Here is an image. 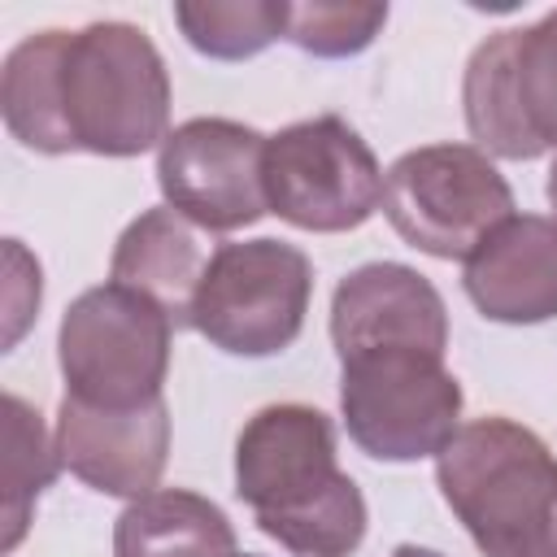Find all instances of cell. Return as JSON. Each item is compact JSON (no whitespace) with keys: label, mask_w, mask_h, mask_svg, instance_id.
Returning <instances> with one entry per match:
<instances>
[{"label":"cell","mask_w":557,"mask_h":557,"mask_svg":"<svg viewBox=\"0 0 557 557\" xmlns=\"http://www.w3.org/2000/svg\"><path fill=\"white\" fill-rule=\"evenodd\" d=\"M331 344L348 361L374 348H422L444 357L448 309L426 274L400 261H366L348 270L331 296Z\"/></svg>","instance_id":"obj_11"},{"label":"cell","mask_w":557,"mask_h":557,"mask_svg":"<svg viewBox=\"0 0 557 557\" xmlns=\"http://www.w3.org/2000/svg\"><path fill=\"white\" fill-rule=\"evenodd\" d=\"M9 422H4V553H13L26 535L30 509L44 496V487L57 479L61 457H57V440H48L44 418L22 400V396H4Z\"/></svg>","instance_id":"obj_18"},{"label":"cell","mask_w":557,"mask_h":557,"mask_svg":"<svg viewBox=\"0 0 557 557\" xmlns=\"http://www.w3.org/2000/svg\"><path fill=\"white\" fill-rule=\"evenodd\" d=\"M65 30H39L26 35L17 48H9L0 70V113L9 135L44 157H65V135L57 117V57H61Z\"/></svg>","instance_id":"obj_16"},{"label":"cell","mask_w":557,"mask_h":557,"mask_svg":"<svg viewBox=\"0 0 557 557\" xmlns=\"http://www.w3.org/2000/svg\"><path fill=\"white\" fill-rule=\"evenodd\" d=\"M383 213L409 248L440 261H466L513 218V191L474 144H426L387 165Z\"/></svg>","instance_id":"obj_6"},{"label":"cell","mask_w":557,"mask_h":557,"mask_svg":"<svg viewBox=\"0 0 557 557\" xmlns=\"http://www.w3.org/2000/svg\"><path fill=\"white\" fill-rule=\"evenodd\" d=\"M209 257L213 252L205 248L196 222H187L170 205H157V209H144L117 235L109 257V278L148 296L178 331V326H191V305L209 270Z\"/></svg>","instance_id":"obj_14"},{"label":"cell","mask_w":557,"mask_h":557,"mask_svg":"<svg viewBox=\"0 0 557 557\" xmlns=\"http://www.w3.org/2000/svg\"><path fill=\"white\" fill-rule=\"evenodd\" d=\"M183 39L209 61H248L287 35V0H183Z\"/></svg>","instance_id":"obj_17"},{"label":"cell","mask_w":557,"mask_h":557,"mask_svg":"<svg viewBox=\"0 0 557 557\" xmlns=\"http://www.w3.org/2000/svg\"><path fill=\"white\" fill-rule=\"evenodd\" d=\"M235 496L296 557H352L366 496L335 461V426L313 405H265L235 440Z\"/></svg>","instance_id":"obj_1"},{"label":"cell","mask_w":557,"mask_h":557,"mask_svg":"<svg viewBox=\"0 0 557 557\" xmlns=\"http://www.w3.org/2000/svg\"><path fill=\"white\" fill-rule=\"evenodd\" d=\"M387 22V4H344V0H305L287 4V44H296L309 57L339 61L357 57L374 44V35Z\"/></svg>","instance_id":"obj_19"},{"label":"cell","mask_w":557,"mask_h":557,"mask_svg":"<svg viewBox=\"0 0 557 557\" xmlns=\"http://www.w3.org/2000/svg\"><path fill=\"white\" fill-rule=\"evenodd\" d=\"M461 287L487 322L535 326L557 318V218L513 213L500 222L466 257Z\"/></svg>","instance_id":"obj_13"},{"label":"cell","mask_w":557,"mask_h":557,"mask_svg":"<svg viewBox=\"0 0 557 557\" xmlns=\"http://www.w3.org/2000/svg\"><path fill=\"white\" fill-rule=\"evenodd\" d=\"M174 322L122 283L87 287L70 300L57 331L65 396L91 409H144L161 400Z\"/></svg>","instance_id":"obj_4"},{"label":"cell","mask_w":557,"mask_h":557,"mask_svg":"<svg viewBox=\"0 0 557 557\" xmlns=\"http://www.w3.org/2000/svg\"><path fill=\"white\" fill-rule=\"evenodd\" d=\"M265 139L235 117H187L157 148V187L200 231H244L270 213Z\"/></svg>","instance_id":"obj_10"},{"label":"cell","mask_w":557,"mask_h":557,"mask_svg":"<svg viewBox=\"0 0 557 557\" xmlns=\"http://www.w3.org/2000/svg\"><path fill=\"white\" fill-rule=\"evenodd\" d=\"M235 527L200 492L157 487L113 522V557H235Z\"/></svg>","instance_id":"obj_15"},{"label":"cell","mask_w":557,"mask_h":557,"mask_svg":"<svg viewBox=\"0 0 557 557\" xmlns=\"http://www.w3.org/2000/svg\"><path fill=\"white\" fill-rule=\"evenodd\" d=\"M435 483L483 557H557V457L513 418H474L435 457Z\"/></svg>","instance_id":"obj_2"},{"label":"cell","mask_w":557,"mask_h":557,"mask_svg":"<svg viewBox=\"0 0 557 557\" xmlns=\"http://www.w3.org/2000/svg\"><path fill=\"white\" fill-rule=\"evenodd\" d=\"M461 383L422 348H374L339 361V418L374 461L440 457L461 431Z\"/></svg>","instance_id":"obj_5"},{"label":"cell","mask_w":557,"mask_h":557,"mask_svg":"<svg viewBox=\"0 0 557 557\" xmlns=\"http://www.w3.org/2000/svg\"><path fill=\"white\" fill-rule=\"evenodd\" d=\"M57 117L70 152L139 157L170 135V70L131 22L65 30L57 57Z\"/></svg>","instance_id":"obj_3"},{"label":"cell","mask_w":557,"mask_h":557,"mask_svg":"<svg viewBox=\"0 0 557 557\" xmlns=\"http://www.w3.org/2000/svg\"><path fill=\"white\" fill-rule=\"evenodd\" d=\"M461 113L479 152L535 161L557 148V9L487 35L461 78Z\"/></svg>","instance_id":"obj_8"},{"label":"cell","mask_w":557,"mask_h":557,"mask_svg":"<svg viewBox=\"0 0 557 557\" xmlns=\"http://www.w3.org/2000/svg\"><path fill=\"white\" fill-rule=\"evenodd\" d=\"M313 300V265L287 239L222 244L191 305L200 331L226 357H274L296 344Z\"/></svg>","instance_id":"obj_7"},{"label":"cell","mask_w":557,"mask_h":557,"mask_svg":"<svg viewBox=\"0 0 557 557\" xmlns=\"http://www.w3.org/2000/svg\"><path fill=\"white\" fill-rule=\"evenodd\" d=\"M235 557H252V553H235Z\"/></svg>","instance_id":"obj_22"},{"label":"cell","mask_w":557,"mask_h":557,"mask_svg":"<svg viewBox=\"0 0 557 557\" xmlns=\"http://www.w3.org/2000/svg\"><path fill=\"white\" fill-rule=\"evenodd\" d=\"M548 205L557 209V161H553V170H548Z\"/></svg>","instance_id":"obj_21"},{"label":"cell","mask_w":557,"mask_h":557,"mask_svg":"<svg viewBox=\"0 0 557 557\" xmlns=\"http://www.w3.org/2000/svg\"><path fill=\"white\" fill-rule=\"evenodd\" d=\"M57 457L78 483L100 496L139 500L157 492L170 461V409L165 396L144 409H91L78 400H61L57 409Z\"/></svg>","instance_id":"obj_12"},{"label":"cell","mask_w":557,"mask_h":557,"mask_svg":"<svg viewBox=\"0 0 557 557\" xmlns=\"http://www.w3.org/2000/svg\"><path fill=\"white\" fill-rule=\"evenodd\" d=\"M392 557H444V553H435V548H422V544H400Z\"/></svg>","instance_id":"obj_20"},{"label":"cell","mask_w":557,"mask_h":557,"mask_svg":"<svg viewBox=\"0 0 557 557\" xmlns=\"http://www.w3.org/2000/svg\"><path fill=\"white\" fill-rule=\"evenodd\" d=\"M265 205L296 231L339 235L383 205V170L370 144L339 117H305L265 139Z\"/></svg>","instance_id":"obj_9"}]
</instances>
